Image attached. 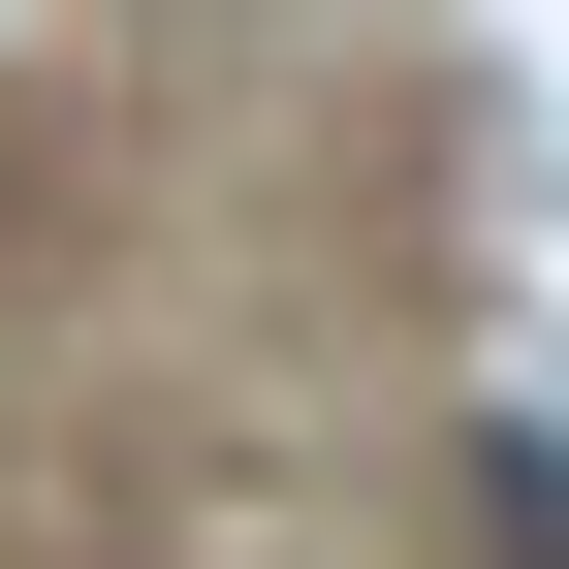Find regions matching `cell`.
I'll use <instances>...</instances> for the list:
<instances>
[{
  "mask_svg": "<svg viewBox=\"0 0 569 569\" xmlns=\"http://www.w3.org/2000/svg\"><path fill=\"white\" fill-rule=\"evenodd\" d=\"M475 538H507V569H569V411H507V443H475Z\"/></svg>",
  "mask_w": 569,
  "mask_h": 569,
  "instance_id": "1",
  "label": "cell"
}]
</instances>
